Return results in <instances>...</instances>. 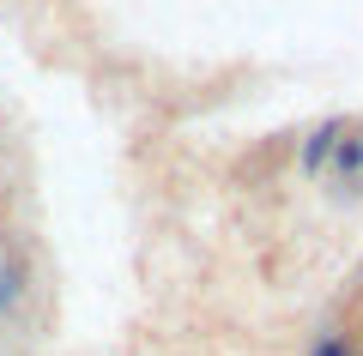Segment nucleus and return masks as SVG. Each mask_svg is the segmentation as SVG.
I'll return each mask as SVG.
<instances>
[{
	"label": "nucleus",
	"instance_id": "f257e3e1",
	"mask_svg": "<svg viewBox=\"0 0 363 356\" xmlns=\"http://www.w3.org/2000/svg\"><path fill=\"white\" fill-rule=\"evenodd\" d=\"M18 302H25V272H18L13 260H0V320L13 314Z\"/></svg>",
	"mask_w": 363,
	"mask_h": 356
},
{
	"label": "nucleus",
	"instance_id": "f03ea898",
	"mask_svg": "<svg viewBox=\"0 0 363 356\" xmlns=\"http://www.w3.org/2000/svg\"><path fill=\"white\" fill-rule=\"evenodd\" d=\"M315 356H345V344H339V338H327V344H321Z\"/></svg>",
	"mask_w": 363,
	"mask_h": 356
}]
</instances>
